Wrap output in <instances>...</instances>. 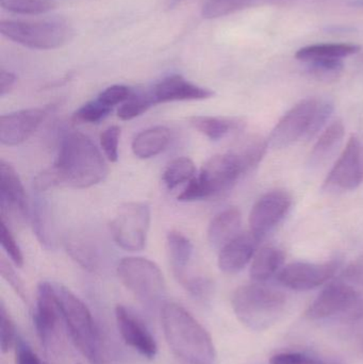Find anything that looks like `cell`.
<instances>
[{"instance_id": "cell-1", "label": "cell", "mask_w": 363, "mask_h": 364, "mask_svg": "<svg viewBox=\"0 0 363 364\" xmlns=\"http://www.w3.org/2000/svg\"><path fill=\"white\" fill-rule=\"evenodd\" d=\"M107 175L108 166L97 146L85 134L72 132L62 140L55 164L34 178V186L40 192L57 186L87 188Z\"/></svg>"}, {"instance_id": "cell-2", "label": "cell", "mask_w": 363, "mask_h": 364, "mask_svg": "<svg viewBox=\"0 0 363 364\" xmlns=\"http://www.w3.org/2000/svg\"><path fill=\"white\" fill-rule=\"evenodd\" d=\"M164 336L170 350L190 364H212L215 348L212 338L183 306L164 304L161 309Z\"/></svg>"}, {"instance_id": "cell-3", "label": "cell", "mask_w": 363, "mask_h": 364, "mask_svg": "<svg viewBox=\"0 0 363 364\" xmlns=\"http://www.w3.org/2000/svg\"><path fill=\"white\" fill-rule=\"evenodd\" d=\"M238 320L253 331H266L285 311L287 297L281 291L260 282L239 287L232 299Z\"/></svg>"}, {"instance_id": "cell-4", "label": "cell", "mask_w": 363, "mask_h": 364, "mask_svg": "<svg viewBox=\"0 0 363 364\" xmlns=\"http://www.w3.org/2000/svg\"><path fill=\"white\" fill-rule=\"evenodd\" d=\"M61 318L76 348L91 364H104L99 333L85 304L61 284H55Z\"/></svg>"}, {"instance_id": "cell-5", "label": "cell", "mask_w": 363, "mask_h": 364, "mask_svg": "<svg viewBox=\"0 0 363 364\" xmlns=\"http://www.w3.org/2000/svg\"><path fill=\"white\" fill-rule=\"evenodd\" d=\"M244 175L242 166L230 151L213 156L178 196L180 201H195L217 196L230 190Z\"/></svg>"}, {"instance_id": "cell-6", "label": "cell", "mask_w": 363, "mask_h": 364, "mask_svg": "<svg viewBox=\"0 0 363 364\" xmlns=\"http://www.w3.org/2000/svg\"><path fill=\"white\" fill-rule=\"evenodd\" d=\"M121 284L147 307H155L163 301L166 280L160 267L153 261L141 257H128L117 265Z\"/></svg>"}, {"instance_id": "cell-7", "label": "cell", "mask_w": 363, "mask_h": 364, "mask_svg": "<svg viewBox=\"0 0 363 364\" xmlns=\"http://www.w3.org/2000/svg\"><path fill=\"white\" fill-rule=\"evenodd\" d=\"M0 32L9 40L31 49L50 50L70 41L72 31L61 19L27 21L2 19Z\"/></svg>"}, {"instance_id": "cell-8", "label": "cell", "mask_w": 363, "mask_h": 364, "mask_svg": "<svg viewBox=\"0 0 363 364\" xmlns=\"http://www.w3.org/2000/svg\"><path fill=\"white\" fill-rule=\"evenodd\" d=\"M313 321L339 318L345 323L356 322L363 316V297L355 287L345 280L328 284L306 312Z\"/></svg>"}, {"instance_id": "cell-9", "label": "cell", "mask_w": 363, "mask_h": 364, "mask_svg": "<svg viewBox=\"0 0 363 364\" xmlns=\"http://www.w3.org/2000/svg\"><path fill=\"white\" fill-rule=\"evenodd\" d=\"M151 218L146 203H127L119 207L110 224L115 243L128 252L144 250Z\"/></svg>"}, {"instance_id": "cell-10", "label": "cell", "mask_w": 363, "mask_h": 364, "mask_svg": "<svg viewBox=\"0 0 363 364\" xmlns=\"http://www.w3.org/2000/svg\"><path fill=\"white\" fill-rule=\"evenodd\" d=\"M321 100L309 97L296 104L277 123L269 136V145L272 149H281L307 136L317 114Z\"/></svg>"}, {"instance_id": "cell-11", "label": "cell", "mask_w": 363, "mask_h": 364, "mask_svg": "<svg viewBox=\"0 0 363 364\" xmlns=\"http://www.w3.org/2000/svg\"><path fill=\"white\" fill-rule=\"evenodd\" d=\"M291 205V196L286 191L273 190L262 195L249 214L251 235L261 241L285 218Z\"/></svg>"}, {"instance_id": "cell-12", "label": "cell", "mask_w": 363, "mask_h": 364, "mask_svg": "<svg viewBox=\"0 0 363 364\" xmlns=\"http://www.w3.org/2000/svg\"><path fill=\"white\" fill-rule=\"evenodd\" d=\"M340 265L338 259L323 263H290L278 272L277 279L291 290L310 291L332 279Z\"/></svg>"}, {"instance_id": "cell-13", "label": "cell", "mask_w": 363, "mask_h": 364, "mask_svg": "<svg viewBox=\"0 0 363 364\" xmlns=\"http://www.w3.org/2000/svg\"><path fill=\"white\" fill-rule=\"evenodd\" d=\"M363 182V146L360 139L352 136L343 153L326 178L325 188L353 191Z\"/></svg>"}, {"instance_id": "cell-14", "label": "cell", "mask_w": 363, "mask_h": 364, "mask_svg": "<svg viewBox=\"0 0 363 364\" xmlns=\"http://www.w3.org/2000/svg\"><path fill=\"white\" fill-rule=\"evenodd\" d=\"M46 109L32 108L9 113L0 117V142L16 146L27 141L46 119Z\"/></svg>"}, {"instance_id": "cell-15", "label": "cell", "mask_w": 363, "mask_h": 364, "mask_svg": "<svg viewBox=\"0 0 363 364\" xmlns=\"http://www.w3.org/2000/svg\"><path fill=\"white\" fill-rule=\"evenodd\" d=\"M61 316L55 284L43 282L38 287L36 307L33 314V324L36 335L42 346L48 348L55 337L58 321Z\"/></svg>"}, {"instance_id": "cell-16", "label": "cell", "mask_w": 363, "mask_h": 364, "mask_svg": "<svg viewBox=\"0 0 363 364\" xmlns=\"http://www.w3.org/2000/svg\"><path fill=\"white\" fill-rule=\"evenodd\" d=\"M115 318L119 333L126 344L145 358H155L158 352L157 343L144 323L123 305L117 306Z\"/></svg>"}, {"instance_id": "cell-17", "label": "cell", "mask_w": 363, "mask_h": 364, "mask_svg": "<svg viewBox=\"0 0 363 364\" xmlns=\"http://www.w3.org/2000/svg\"><path fill=\"white\" fill-rule=\"evenodd\" d=\"M148 93L155 106L166 102L208 100L215 95L211 90L194 85L181 75H172L162 79Z\"/></svg>"}, {"instance_id": "cell-18", "label": "cell", "mask_w": 363, "mask_h": 364, "mask_svg": "<svg viewBox=\"0 0 363 364\" xmlns=\"http://www.w3.org/2000/svg\"><path fill=\"white\" fill-rule=\"evenodd\" d=\"M259 242L251 232L240 233L220 250V269L226 274L242 271L255 257Z\"/></svg>"}, {"instance_id": "cell-19", "label": "cell", "mask_w": 363, "mask_h": 364, "mask_svg": "<svg viewBox=\"0 0 363 364\" xmlns=\"http://www.w3.org/2000/svg\"><path fill=\"white\" fill-rule=\"evenodd\" d=\"M1 210L12 209L23 218H30V207L25 188L16 171L8 162L0 161Z\"/></svg>"}, {"instance_id": "cell-20", "label": "cell", "mask_w": 363, "mask_h": 364, "mask_svg": "<svg viewBox=\"0 0 363 364\" xmlns=\"http://www.w3.org/2000/svg\"><path fill=\"white\" fill-rule=\"evenodd\" d=\"M241 223L242 216L238 208H228L220 212L209 225L208 241L210 245L221 250L226 244L240 235Z\"/></svg>"}, {"instance_id": "cell-21", "label": "cell", "mask_w": 363, "mask_h": 364, "mask_svg": "<svg viewBox=\"0 0 363 364\" xmlns=\"http://www.w3.org/2000/svg\"><path fill=\"white\" fill-rule=\"evenodd\" d=\"M168 258L175 277L183 284L188 277V267L193 256V244L183 233L170 231L166 237Z\"/></svg>"}, {"instance_id": "cell-22", "label": "cell", "mask_w": 363, "mask_h": 364, "mask_svg": "<svg viewBox=\"0 0 363 364\" xmlns=\"http://www.w3.org/2000/svg\"><path fill=\"white\" fill-rule=\"evenodd\" d=\"M172 134L164 126H156L143 130L132 142V151L139 159H151L168 149Z\"/></svg>"}, {"instance_id": "cell-23", "label": "cell", "mask_w": 363, "mask_h": 364, "mask_svg": "<svg viewBox=\"0 0 363 364\" xmlns=\"http://www.w3.org/2000/svg\"><path fill=\"white\" fill-rule=\"evenodd\" d=\"M359 51L360 47L353 44H315L298 49L296 58L306 64L342 61L345 58L356 55Z\"/></svg>"}, {"instance_id": "cell-24", "label": "cell", "mask_w": 363, "mask_h": 364, "mask_svg": "<svg viewBox=\"0 0 363 364\" xmlns=\"http://www.w3.org/2000/svg\"><path fill=\"white\" fill-rule=\"evenodd\" d=\"M345 134V128L342 122L336 121L330 124L313 146L309 155V166L319 168L326 164V161L334 155L336 149L340 146Z\"/></svg>"}, {"instance_id": "cell-25", "label": "cell", "mask_w": 363, "mask_h": 364, "mask_svg": "<svg viewBox=\"0 0 363 364\" xmlns=\"http://www.w3.org/2000/svg\"><path fill=\"white\" fill-rule=\"evenodd\" d=\"M285 258V254L279 248L274 246L262 247L254 257L249 271L251 279L260 284L270 279L277 272L281 271Z\"/></svg>"}, {"instance_id": "cell-26", "label": "cell", "mask_w": 363, "mask_h": 364, "mask_svg": "<svg viewBox=\"0 0 363 364\" xmlns=\"http://www.w3.org/2000/svg\"><path fill=\"white\" fill-rule=\"evenodd\" d=\"M269 142L262 136H249L239 141L238 144L230 151L242 166L244 174L253 170L264 159L268 149Z\"/></svg>"}, {"instance_id": "cell-27", "label": "cell", "mask_w": 363, "mask_h": 364, "mask_svg": "<svg viewBox=\"0 0 363 364\" xmlns=\"http://www.w3.org/2000/svg\"><path fill=\"white\" fill-rule=\"evenodd\" d=\"M32 228L44 247L53 250L55 244V225L48 203L44 199H36L30 210Z\"/></svg>"}, {"instance_id": "cell-28", "label": "cell", "mask_w": 363, "mask_h": 364, "mask_svg": "<svg viewBox=\"0 0 363 364\" xmlns=\"http://www.w3.org/2000/svg\"><path fill=\"white\" fill-rule=\"evenodd\" d=\"M190 125L212 141H219L240 127L237 119L217 117H193L189 119Z\"/></svg>"}, {"instance_id": "cell-29", "label": "cell", "mask_w": 363, "mask_h": 364, "mask_svg": "<svg viewBox=\"0 0 363 364\" xmlns=\"http://www.w3.org/2000/svg\"><path fill=\"white\" fill-rule=\"evenodd\" d=\"M278 1L283 0H208L202 8V14L205 18H220L246 9Z\"/></svg>"}, {"instance_id": "cell-30", "label": "cell", "mask_w": 363, "mask_h": 364, "mask_svg": "<svg viewBox=\"0 0 363 364\" xmlns=\"http://www.w3.org/2000/svg\"><path fill=\"white\" fill-rule=\"evenodd\" d=\"M194 162L188 157H178L172 160L164 170L162 181L168 190H174L180 184L190 182L195 177Z\"/></svg>"}, {"instance_id": "cell-31", "label": "cell", "mask_w": 363, "mask_h": 364, "mask_svg": "<svg viewBox=\"0 0 363 364\" xmlns=\"http://www.w3.org/2000/svg\"><path fill=\"white\" fill-rule=\"evenodd\" d=\"M67 252L83 269L95 271L98 267V256L95 247L87 239L74 237L67 241Z\"/></svg>"}, {"instance_id": "cell-32", "label": "cell", "mask_w": 363, "mask_h": 364, "mask_svg": "<svg viewBox=\"0 0 363 364\" xmlns=\"http://www.w3.org/2000/svg\"><path fill=\"white\" fill-rule=\"evenodd\" d=\"M1 8L16 14L36 15L53 10V0H0Z\"/></svg>"}, {"instance_id": "cell-33", "label": "cell", "mask_w": 363, "mask_h": 364, "mask_svg": "<svg viewBox=\"0 0 363 364\" xmlns=\"http://www.w3.org/2000/svg\"><path fill=\"white\" fill-rule=\"evenodd\" d=\"M153 105L148 92L143 94H134L129 100L121 104L117 110V117L121 121H130L146 112Z\"/></svg>"}, {"instance_id": "cell-34", "label": "cell", "mask_w": 363, "mask_h": 364, "mask_svg": "<svg viewBox=\"0 0 363 364\" xmlns=\"http://www.w3.org/2000/svg\"><path fill=\"white\" fill-rule=\"evenodd\" d=\"M113 109L106 106L98 98L87 102L72 114V121L76 123L95 124L106 119Z\"/></svg>"}, {"instance_id": "cell-35", "label": "cell", "mask_w": 363, "mask_h": 364, "mask_svg": "<svg viewBox=\"0 0 363 364\" xmlns=\"http://www.w3.org/2000/svg\"><path fill=\"white\" fill-rule=\"evenodd\" d=\"M271 364H341L338 361L325 360L318 355L307 352L279 353L271 358Z\"/></svg>"}, {"instance_id": "cell-36", "label": "cell", "mask_w": 363, "mask_h": 364, "mask_svg": "<svg viewBox=\"0 0 363 364\" xmlns=\"http://www.w3.org/2000/svg\"><path fill=\"white\" fill-rule=\"evenodd\" d=\"M0 241H1L2 248L6 250V254L10 257L13 263L17 267H23V252H21L14 235L11 232L10 228H9L4 218H1V225H0Z\"/></svg>"}, {"instance_id": "cell-37", "label": "cell", "mask_w": 363, "mask_h": 364, "mask_svg": "<svg viewBox=\"0 0 363 364\" xmlns=\"http://www.w3.org/2000/svg\"><path fill=\"white\" fill-rule=\"evenodd\" d=\"M121 138V128L119 126H110L100 134V145L107 159L111 162L119 160V144Z\"/></svg>"}, {"instance_id": "cell-38", "label": "cell", "mask_w": 363, "mask_h": 364, "mask_svg": "<svg viewBox=\"0 0 363 364\" xmlns=\"http://www.w3.org/2000/svg\"><path fill=\"white\" fill-rule=\"evenodd\" d=\"M308 72L315 78L323 81H332L338 78L343 70L342 61L317 62L309 63Z\"/></svg>"}, {"instance_id": "cell-39", "label": "cell", "mask_w": 363, "mask_h": 364, "mask_svg": "<svg viewBox=\"0 0 363 364\" xmlns=\"http://www.w3.org/2000/svg\"><path fill=\"white\" fill-rule=\"evenodd\" d=\"M134 94L132 90L126 85H115L104 90L97 98L106 106L113 109L117 105L123 104L126 100H129Z\"/></svg>"}, {"instance_id": "cell-40", "label": "cell", "mask_w": 363, "mask_h": 364, "mask_svg": "<svg viewBox=\"0 0 363 364\" xmlns=\"http://www.w3.org/2000/svg\"><path fill=\"white\" fill-rule=\"evenodd\" d=\"M0 323H1V337H0V346H1V352L6 353L15 341V327L13 321L11 320L6 306L1 303V310H0Z\"/></svg>"}, {"instance_id": "cell-41", "label": "cell", "mask_w": 363, "mask_h": 364, "mask_svg": "<svg viewBox=\"0 0 363 364\" xmlns=\"http://www.w3.org/2000/svg\"><path fill=\"white\" fill-rule=\"evenodd\" d=\"M0 272H1L2 278L12 287L15 293H16L23 301H27V294H26L25 287H23V282H21V278L16 275L13 267L9 264V262H6L4 258H2L1 261H0Z\"/></svg>"}, {"instance_id": "cell-42", "label": "cell", "mask_w": 363, "mask_h": 364, "mask_svg": "<svg viewBox=\"0 0 363 364\" xmlns=\"http://www.w3.org/2000/svg\"><path fill=\"white\" fill-rule=\"evenodd\" d=\"M16 364H48L44 363L27 343L19 339L16 346Z\"/></svg>"}, {"instance_id": "cell-43", "label": "cell", "mask_w": 363, "mask_h": 364, "mask_svg": "<svg viewBox=\"0 0 363 364\" xmlns=\"http://www.w3.org/2000/svg\"><path fill=\"white\" fill-rule=\"evenodd\" d=\"M16 82V77L8 70H1L0 73V96L4 97L10 93Z\"/></svg>"}, {"instance_id": "cell-44", "label": "cell", "mask_w": 363, "mask_h": 364, "mask_svg": "<svg viewBox=\"0 0 363 364\" xmlns=\"http://www.w3.org/2000/svg\"><path fill=\"white\" fill-rule=\"evenodd\" d=\"M347 273L354 282L363 286V254L347 267Z\"/></svg>"}, {"instance_id": "cell-45", "label": "cell", "mask_w": 363, "mask_h": 364, "mask_svg": "<svg viewBox=\"0 0 363 364\" xmlns=\"http://www.w3.org/2000/svg\"><path fill=\"white\" fill-rule=\"evenodd\" d=\"M352 325L354 326V339L363 354V316L356 322L352 323Z\"/></svg>"}, {"instance_id": "cell-46", "label": "cell", "mask_w": 363, "mask_h": 364, "mask_svg": "<svg viewBox=\"0 0 363 364\" xmlns=\"http://www.w3.org/2000/svg\"><path fill=\"white\" fill-rule=\"evenodd\" d=\"M360 60H362V64H363V53H362V57H360Z\"/></svg>"}]
</instances>
